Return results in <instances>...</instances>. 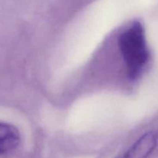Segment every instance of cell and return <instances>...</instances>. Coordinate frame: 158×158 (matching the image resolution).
<instances>
[{
    "instance_id": "cell-3",
    "label": "cell",
    "mask_w": 158,
    "mask_h": 158,
    "mask_svg": "<svg viewBox=\"0 0 158 158\" xmlns=\"http://www.w3.org/2000/svg\"><path fill=\"white\" fill-rule=\"evenodd\" d=\"M21 134L16 127L0 122V155L14 151L19 145Z\"/></svg>"
},
{
    "instance_id": "cell-1",
    "label": "cell",
    "mask_w": 158,
    "mask_h": 158,
    "mask_svg": "<svg viewBox=\"0 0 158 158\" xmlns=\"http://www.w3.org/2000/svg\"><path fill=\"white\" fill-rule=\"evenodd\" d=\"M118 46L127 77L132 81L138 80L144 72L151 56L143 25L138 20L133 22L119 35Z\"/></svg>"
},
{
    "instance_id": "cell-2",
    "label": "cell",
    "mask_w": 158,
    "mask_h": 158,
    "mask_svg": "<svg viewBox=\"0 0 158 158\" xmlns=\"http://www.w3.org/2000/svg\"><path fill=\"white\" fill-rule=\"evenodd\" d=\"M157 138L154 132H147L141 136L121 158H148L154 151Z\"/></svg>"
}]
</instances>
